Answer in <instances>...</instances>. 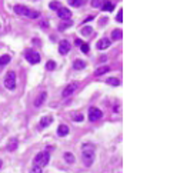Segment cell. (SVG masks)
Segmentation results:
<instances>
[{
	"label": "cell",
	"mask_w": 170,
	"mask_h": 173,
	"mask_svg": "<svg viewBox=\"0 0 170 173\" xmlns=\"http://www.w3.org/2000/svg\"><path fill=\"white\" fill-rule=\"evenodd\" d=\"M65 160H66L67 163H74V156H73V155H71V153H69V152H67V153H65Z\"/></svg>",
	"instance_id": "ffe728a7"
},
{
	"label": "cell",
	"mask_w": 170,
	"mask_h": 173,
	"mask_svg": "<svg viewBox=\"0 0 170 173\" xmlns=\"http://www.w3.org/2000/svg\"><path fill=\"white\" fill-rule=\"evenodd\" d=\"M103 117V113H102V110L97 107H90L89 109V120L90 122H97Z\"/></svg>",
	"instance_id": "277c9868"
},
{
	"label": "cell",
	"mask_w": 170,
	"mask_h": 173,
	"mask_svg": "<svg viewBox=\"0 0 170 173\" xmlns=\"http://www.w3.org/2000/svg\"><path fill=\"white\" fill-rule=\"evenodd\" d=\"M29 10H30V9H27L26 6H20V5L14 6V13H17V14H20V16H27Z\"/></svg>",
	"instance_id": "7c38bea8"
},
{
	"label": "cell",
	"mask_w": 170,
	"mask_h": 173,
	"mask_svg": "<svg viewBox=\"0 0 170 173\" xmlns=\"http://www.w3.org/2000/svg\"><path fill=\"white\" fill-rule=\"evenodd\" d=\"M11 60V57L9 56V54H3L2 57H0V66H5V65H7L9 62Z\"/></svg>",
	"instance_id": "d6986e66"
},
{
	"label": "cell",
	"mask_w": 170,
	"mask_h": 173,
	"mask_svg": "<svg viewBox=\"0 0 170 173\" xmlns=\"http://www.w3.org/2000/svg\"><path fill=\"white\" fill-rule=\"evenodd\" d=\"M92 32H93V29L90 26H86V27H83L82 29V33L84 34V36H89V34H92Z\"/></svg>",
	"instance_id": "484cf974"
},
{
	"label": "cell",
	"mask_w": 170,
	"mask_h": 173,
	"mask_svg": "<svg viewBox=\"0 0 170 173\" xmlns=\"http://www.w3.org/2000/svg\"><path fill=\"white\" fill-rule=\"evenodd\" d=\"M102 9H103V10H106V11H113V10H115V3L104 0L103 6H102Z\"/></svg>",
	"instance_id": "e0dca14e"
},
{
	"label": "cell",
	"mask_w": 170,
	"mask_h": 173,
	"mask_svg": "<svg viewBox=\"0 0 170 173\" xmlns=\"http://www.w3.org/2000/svg\"><path fill=\"white\" fill-rule=\"evenodd\" d=\"M5 86H6V89H9V90H14V89H16V73H14V72H9V73L6 75Z\"/></svg>",
	"instance_id": "3957f363"
},
{
	"label": "cell",
	"mask_w": 170,
	"mask_h": 173,
	"mask_svg": "<svg viewBox=\"0 0 170 173\" xmlns=\"http://www.w3.org/2000/svg\"><path fill=\"white\" fill-rule=\"evenodd\" d=\"M116 20H117L119 23L123 22V10H120L119 13H117V16H116Z\"/></svg>",
	"instance_id": "1f68e13d"
},
{
	"label": "cell",
	"mask_w": 170,
	"mask_h": 173,
	"mask_svg": "<svg viewBox=\"0 0 170 173\" xmlns=\"http://www.w3.org/2000/svg\"><path fill=\"white\" fill-rule=\"evenodd\" d=\"M84 67H86V62H83V60H80V59H77L73 62V69H74V70H82Z\"/></svg>",
	"instance_id": "5bb4252c"
},
{
	"label": "cell",
	"mask_w": 170,
	"mask_h": 173,
	"mask_svg": "<svg viewBox=\"0 0 170 173\" xmlns=\"http://www.w3.org/2000/svg\"><path fill=\"white\" fill-rule=\"evenodd\" d=\"M80 49H82L83 53H89V44L87 43H82L80 44Z\"/></svg>",
	"instance_id": "4dcf8cb0"
},
{
	"label": "cell",
	"mask_w": 170,
	"mask_h": 173,
	"mask_svg": "<svg viewBox=\"0 0 170 173\" xmlns=\"http://www.w3.org/2000/svg\"><path fill=\"white\" fill-rule=\"evenodd\" d=\"M121 37H123V32H121L120 29H115L112 32V40H120Z\"/></svg>",
	"instance_id": "2e32d148"
},
{
	"label": "cell",
	"mask_w": 170,
	"mask_h": 173,
	"mask_svg": "<svg viewBox=\"0 0 170 173\" xmlns=\"http://www.w3.org/2000/svg\"><path fill=\"white\" fill-rule=\"evenodd\" d=\"M17 147H19V140H17L16 137L9 139L7 145H6V149H7L9 152H14V150H17Z\"/></svg>",
	"instance_id": "9c48e42d"
},
{
	"label": "cell",
	"mask_w": 170,
	"mask_h": 173,
	"mask_svg": "<svg viewBox=\"0 0 170 173\" xmlns=\"http://www.w3.org/2000/svg\"><path fill=\"white\" fill-rule=\"evenodd\" d=\"M39 16H40V14H39V11H32V10H29V13H27V17H30V19H37Z\"/></svg>",
	"instance_id": "f1b7e54d"
},
{
	"label": "cell",
	"mask_w": 170,
	"mask_h": 173,
	"mask_svg": "<svg viewBox=\"0 0 170 173\" xmlns=\"http://www.w3.org/2000/svg\"><path fill=\"white\" fill-rule=\"evenodd\" d=\"M96 47H97L99 50H106L107 47H110V40H109V39H106V37L100 39L99 42L96 43Z\"/></svg>",
	"instance_id": "8fae6325"
},
{
	"label": "cell",
	"mask_w": 170,
	"mask_h": 173,
	"mask_svg": "<svg viewBox=\"0 0 170 173\" xmlns=\"http://www.w3.org/2000/svg\"><path fill=\"white\" fill-rule=\"evenodd\" d=\"M71 24H73V23H71V20H67V22H63L60 24V26H59V30H65V29H67V27H70Z\"/></svg>",
	"instance_id": "d4e9b609"
},
{
	"label": "cell",
	"mask_w": 170,
	"mask_h": 173,
	"mask_svg": "<svg viewBox=\"0 0 170 173\" xmlns=\"http://www.w3.org/2000/svg\"><path fill=\"white\" fill-rule=\"evenodd\" d=\"M26 60L29 63H32V65H37L40 62V54L37 52H34V50H27L26 52Z\"/></svg>",
	"instance_id": "5b68a950"
},
{
	"label": "cell",
	"mask_w": 170,
	"mask_h": 173,
	"mask_svg": "<svg viewBox=\"0 0 170 173\" xmlns=\"http://www.w3.org/2000/svg\"><path fill=\"white\" fill-rule=\"evenodd\" d=\"M70 52V43L69 40H61L59 43V53L60 54H67Z\"/></svg>",
	"instance_id": "52a82bcc"
},
{
	"label": "cell",
	"mask_w": 170,
	"mask_h": 173,
	"mask_svg": "<svg viewBox=\"0 0 170 173\" xmlns=\"http://www.w3.org/2000/svg\"><path fill=\"white\" fill-rule=\"evenodd\" d=\"M69 132H70V129H69V126H66V124H60L57 127V135L59 136H66V135H69Z\"/></svg>",
	"instance_id": "4fadbf2b"
},
{
	"label": "cell",
	"mask_w": 170,
	"mask_h": 173,
	"mask_svg": "<svg viewBox=\"0 0 170 173\" xmlns=\"http://www.w3.org/2000/svg\"><path fill=\"white\" fill-rule=\"evenodd\" d=\"M104 3V0H92V6H93L94 9H99V7H102Z\"/></svg>",
	"instance_id": "603a6c76"
},
{
	"label": "cell",
	"mask_w": 170,
	"mask_h": 173,
	"mask_svg": "<svg viewBox=\"0 0 170 173\" xmlns=\"http://www.w3.org/2000/svg\"><path fill=\"white\" fill-rule=\"evenodd\" d=\"M52 122H53V117H52V116H43L42 120H40V127H47Z\"/></svg>",
	"instance_id": "9a60e30c"
},
{
	"label": "cell",
	"mask_w": 170,
	"mask_h": 173,
	"mask_svg": "<svg viewBox=\"0 0 170 173\" xmlns=\"http://www.w3.org/2000/svg\"><path fill=\"white\" fill-rule=\"evenodd\" d=\"M109 70H110L109 66H102V67H99L97 70L94 72V76H102V75H104V73H107Z\"/></svg>",
	"instance_id": "ac0fdd59"
},
{
	"label": "cell",
	"mask_w": 170,
	"mask_h": 173,
	"mask_svg": "<svg viewBox=\"0 0 170 173\" xmlns=\"http://www.w3.org/2000/svg\"><path fill=\"white\" fill-rule=\"evenodd\" d=\"M46 99H47V93L46 92L39 93V96L36 98V100H34V107H40V106L46 102Z\"/></svg>",
	"instance_id": "30bf717a"
},
{
	"label": "cell",
	"mask_w": 170,
	"mask_h": 173,
	"mask_svg": "<svg viewBox=\"0 0 170 173\" xmlns=\"http://www.w3.org/2000/svg\"><path fill=\"white\" fill-rule=\"evenodd\" d=\"M49 7H50V9H53V10H59L61 6H60V3H59V2H52V3L49 5Z\"/></svg>",
	"instance_id": "4316f807"
},
{
	"label": "cell",
	"mask_w": 170,
	"mask_h": 173,
	"mask_svg": "<svg viewBox=\"0 0 170 173\" xmlns=\"http://www.w3.org/2000/svg\"><path fill=\"white\" fill-rule=\"evenodd\" d=\"M107 83H109V85H113V86H120V80L116 79V77H110V79H107Z\"/></svg>",
	"instance_id": "44dd1931"
},
{
	"label": "cell",
	"mask_w": 170,
	"mask_h": 173,
	"mask_svg": "<svg viewBox=\"0 0 170 173\" xmlns=\"http://www.w3.org/2000/svg\"><path fill=\"white\" fill-rule=\"evenodd\" d=\"M30 173H43L42 168H39V166H33V168L30 169Z\"/></svg>",
	"instance_id": "f546056e"
},
{
	"label": "cell",
	"mask_w": 170,
	"mask_h": 173,
	"mask_svg": "<svg viewBox=\"0 0 170 173\" xmlns=\"http://www.w3.org/2000/svg\"><path fill=\"white\" fill-rule=\"evenodd\" d=\"M77 86H79V85H77L76 82H74V83H70V85H67V86L65 87L63 93H61V96H63V98H69V96H71V95L77 90Z\"/></svg>",
	"instance_id": "8992f818"
},
{
	"label": "cell",
	"mask_w": 170,
	"mask_h": 173,
	"mask_svg": "<svg viewBox=\"0 0 170 173\" xmlns=\"http://www.w3.org/2000/svg\"><path fill=\"white\" fill-rule=\"evenodd\" d=\"M69 5L73 7H80L83 5V0H69Z\"/></svg>",
	"instance_id": "7402d4cb"
},
{
	"label": "cell",
	"mask_w": 170,
	"mask_h": 173,
	"mask_svg": "<svg viewBox=\"0 0 170 173\" xmlns=\"http://www.w3.org/2000/svg\"><path fill=\"white\" fill-rule=\"evenodd\" d=\"M0 168H2V160H0Z\"/></svg>",
	"instance_id": "836d02e7"
},
{
	"label": "cell",
	"mask_w": 170,
	"mask_h": 173,
	"mask_svg": "<svg viewBox=\"0 0 170 173\" xmlns=\"http://www.w3.org/2000/svg\"><path fill=\"white\" fill-rule=\"evenodd\" d=\"M73 120H74V122H83V120H84V116L80 113H74L73 114Z\"/></svg>",
	"instance_id": "83f0119b"
},
{
	"label": "cell",
	"mask_w": 170,
	"mask_h": 173,
	"mask_svg": "<svg viewBox=\"0 0 170 173\" xmlns=\"http://www.w3.org/2000/svg\"><path fill=\"white\" fill-rule=\"evenodd\" d=\"M46 69H47V70H55L56 69V63L55 62H53V60H49V62H47V63H46Z\"/></svg>",
	"instance_id": "cb8c5ba5"
},
{
	"label": "cell",
	"mask_w": 170,
	"mask_h": 173,
	"mask_svg": "<svg viewBox=\"0 0 170 173\" xmlns=\"http://www.w3.org/2000/svg\"><path fill=\"white\" fill-rule=\"evenodd\" d=\"M82 157L83 162L86 166H92V163L94 160V147L93 145H84L82 150Z\"/></svg>",
	"instance_id": "6da1fadb"
},
{
	"label": "cell",
	"mask_w": 170,
	"mask_h": 173,
	"mask_svg": "<svg viewBox=\"0 0 170 173\" xmlns=\"http://www.w3.org/2000/svg\"><path fill=\"white\" fill-rule=\"evenodd\" d=\"M49 152H40L36 155L34 157V166H39V168H44L47 163H49Z\"/></svg>",
	"instance_id": "7a4b0ae2"
},
{
	"label": "cell",
	"mask_w": 170,
	"mask_h": 173,
	"mask_svg": "<svg viewBox=\"0 0 170 173\" xmlns=\"http://www.w3.org/2000/svg\"><path fill=\"white\" fill-rule=\"evenodd\" d=\"M74 43H76V46H80V44H82L83 42L80 40V39H76V42H74Z\"/></svg>",
	"instance_id": "d6a6232c"
},
{
	"label": "cell",
	"mask_w": 170,
	"mask_h": 173,
	"mask_svg": "<svg viewBox=\"0 0 170 173\" xmlns=\"http://www.w3.org/2000/svg\"><path fill=\"white\" fill-rule=\"evenodd\" d=\"M57 16L60 17V19H63V20H69L71 17V11L69 10V9H66V7H60L59 10H57Z\"/></svg>",
	"instance_id": "ba28073f"
}]
</instances>
